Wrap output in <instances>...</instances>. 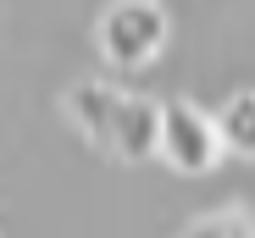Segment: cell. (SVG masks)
I'll list each match as a JSON object with an SVG mask.
<instances>
[{
  "mask_svg": "<svg viewBox=\"0 0 255 238\" xmlns=\"http://www.w3.org/2000/svg\"><path fill=\"white\" fill-rule=\"evenodd\" d=\"M166 45V11L155 0H117L100 17V50L117 67H139Z\"/></svg>",
  "mask_w": 255,
  "mask_h": 238,
  "instance_id": "1",
  "label": "cell"
},
{
  "mask_svg": "<svg viewBox=\"0 0 255 238\" xmlns=\"http://www.w3.org/2000/svg\"><path fill=\"white\" fill-rule=\"evenodd\" d=\"M155 150L183 172H205L222 155V139H217V122H205L194 105H166L155 128Z\"/></svg>",
  "mask_w": 255,
  "mask_h": 238,
  "instance_id": "2",
  "label": "cell"
},
{
  "mask_svg": "<svg viewBox=\"0 0 255 238\" xmlns=\"http://www.w3.org/2000/svg\"><path fill=\"white\" fill-rule=\"evenodd\" d=\"M217 139H222V150H233V155H255V94H239V100L222 105Z\"/></svg>",
  "mask_w": 255,
  "mask_h": 238,
  "instance_id": "4",
  "label": "cell"
},
{
  "mask_svg": "<svg viewBox=\"0 0 255 238\" xmlns=\"http://www.w3.org/2000/svg\"><path fill=\"white\" fill-rule=\"evenodd\" d=\"M155 128H161V105H150V100H139V94H117L100 144H111L117 155H128V161H139V155L155 150Z\"/></svg>",
  "mask_w": 255,
  "mask_h": 238,
  "instance_id": "3",
  "label": "cell"
},
{
  "mask_svg": "<svg viewBox=\"0 0 255 238\" xmlns=\"http://www.w3.org/2000/svg\"><path fill=\"white\" fill-rule=\"evenodd\" d=\"M189 238H250V222L244 216H205Z\"/></svg>",
  "mask_w": 255,
  "mask_h": 238,
  "instance_id": "5",
  "label": "cell"
}]
</instances>
